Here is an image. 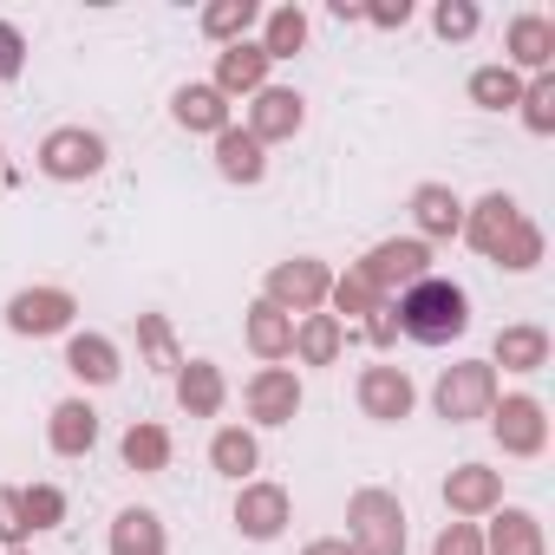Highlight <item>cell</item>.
I'll return each mask as SVG.
<instances>
[{"mask_svg":"<svg viewBox=\"0 0 555 555\" xmlns=\"http://www.w3.org/2000/svg\"><path fill=\"white\" fill-rule=\"evenodd\" d=\"M399 327L412 334V340H425V347H444V340H457L464 327H470V308H464V288H451V282H412L405 295H399Z\"/></svg>","mask_w":555,"mask_h":555,"instance_id":"6da1fadb","label":"cell"},{"mask_svg":"<svg viewBox=\"0 0 555 555\" xmlns=\"http://www.w3.org/2000/svg\"><path fill=\"white\" fill-rule=\"evenodd\" d=\"M470 242H477L483 255L509 261V268H529V261L542 255V235L522 222V209H516L509 196H483V203H477V216H470Z\"/></svg>","mask_w":555,"mask_h":555,"instance_id":"7a4b0ae2","label":"cell"},{"mask_svg":"<svg viewBox=\"0 0 555 555\" xmlns=\"http://www.w3.org/2000/svg\"><path fill=\"white\" fill-rule=\"evenodd\" d=\"M405 548V516L386 490L353 496V555H399Z\"/></svg>","mask_w":555,"mask_h":555,"instance_id":"3957f363","label":"cell"},{"mask_svg":"<svg viewBox=\"0 0 555 555\" xmlns=\"http://www.w3.org/2000/svg\"><path fill=\"white\" fill-rule=\"evenodd\" d=\"M425 268H431V248H425V242H379V248L366 255V268H360V282L386 301L392 288L425 282Z\"/></svg>","mask_w":555,"mask_h":555,"instance_id":"277c9868","label":"cell"},{"mask_svg":"<svg viewBox=\"0 0 555 555\" xmlns=\"http://www.w3.org/2000/svg\"><path fill=\"white\" fill-rule=\"evenodd\" d=\"M490 399H496V379H490V366H451L444 379H438V412L451 418V425H464V418H483L490 412Z\"/></svg>","mask_w":555,"mask_h":555,"instance_id":"5b68a950","label":"cell"},{"mask_svg":"<svg viewBox=\"0 0 555 555\" xmlns=\"http://www.w3.org/2000/svg\"><path fill=\"white\" fill-rule=\"evenodd\" d=\"M40 164H47V177H92L99 164H105V144L92 138V131H53L47 144H40Z\"/></svg>","mask_w":555,"mask_h":555,"instance_id":"8992f818","label":"cell"},{"mask_svg":"<svg viewBox=\"0 0 555 555\" xmlns=\"http://www.w3.org/2000/svg\"><path fill=\"white\" fill-rule=\"evenodd\" d=\"M295 405H301V379H295V373L268 366V373H255V379H248V412H255L261 425H288V418H295Z\"/></svg>","mask_w":555,"mask_h":555,"instance_id":"52a82bcc","label":"cell"},{"mask_svg":"<svg viewBox=\"0 0 555 555\" xmlns=\"http://www.w3.org/2000/svg\"><path fill=\"white\" fill-rule=\"evenodd\" d=\"M66 321H73V301H66L60 288L14 295V308H8V327H14V334H60Z\"/></svg>","mask_w":555,"mask_h":555,"instance_id":"ba28073f","label":"cell"},{"mask_svg":"<svg viewBox=\"0 0 555 555\" xmlns=\"http://www.w3.org/2000/svg\"><path fill=\"white\" fill-rule=\"evenodd\" d=\"M360 405H366V418H405V412H412V379H405L399 366H366Z\"/></svg>","mask_w":555,"mask_h":555,"instance_id":"9c48e42d","label":"cell"},{"mask_svg":"<svg viewBox=\"0 0 555 555\" xmlns=\"http://www.w3.org/2000/svg\"><path fill=\"white\" fill-rule=\"evenodd\" d=\"M235 522H242V535H255V542L282 535V522H288V496L274 490V483H255V490H242V503H235Z\"/></svg>","mask_w":555,"mask_h":555,"instance_id":"30bf717a","label":"cell"},{"mask_svg":"<svg viewBox=\"0 0 555 555\" xmlns=\"http://www.w3.org/2000/svg\"><path fill=\"white\" fill-rule=\"evenodd\" d=\"M268 308H282V301H295V308H314L321 295H327V268L321 261H288V268H274L268 274Z\"/></svg>","mask_w":555,"mask_h":555,"instance_id":"8fae6325","label":"cell"},{"mask_svg":"<svg viewBox=\"0 0 555 555\" xmlns=\"http://www.w3.org/2000/svg\"><path fill=\"white\" fill-rule=\"evenodd\" d=\"M496 438H503V451L535 457V451H542V405H535V399H503V412H496Z\"/></svg>","mask_w":555,"mask_h":555,"instance_id":"7c38bea8","label":"cell"},{"mask_svg":"<svg viewBox=\"0 0 555 555\" xmlns=\"http://www.w3.org/2000/svg\"><path fill=\"white\" fill-rule=\"evenodd\" d=\"M301 131V99L295 92H261L255 99V118H248V138L268 144V138H295Z\"/></svg>","mask_w":555,"mask_h":555,"instance_id":"4fadbf2b","label":"cell"},{"mask_svg":"<svg viewBox=\"0 0 555 555\" xmlns=\"http://www.w3.org/2000/svg\"><path fill=\"white\" fill-rule=\"evenodd\" d=\"M92 438H99V412L86 399H66L53 412V451L60 457H79V451H92Z\"/></svg>","mask_w":555,"mask_h":555,"instance_id":"5bb4252c","label":"cell"},{"mask_svg":"<svg viewBox=\"0 0 555 555\" xmlns=\"http://www.w3.org/2000/svg\"><path fill=\"white\" fill-rule=\"evenodd\" d=\"M261 73H268V53L248 47V40H235V47L222 53V66H216V92H255Z\"/></svg>","mask_w":555,"mask_h":555,"instance_id":"9a60e30c","label":"cell"},{"mask_svg":"<svg viewBox=\"0 0 555 555\" xmlns=\"http://www.w3.org/2000/svg\"><path fill=\"white\" fill-rule=\"evenodd\" d=\"M496 490H503V483H496V470H477V464H464V470H451V477H444V503H451V509H464V516H470V509H490V503H496Z\"/></svg>","mask_w":555,"mask_h":555,"instance_id":"2e32d148","label":"cell"},{"mask_svg":"<svg viewBox=\"0 0 555 555\" xmlns=\"http://www.w3.org/2000/svg\"><path fill=\"white\" fill-rule=\"evenodd\" d=\"M177 118H183L190 131H229V105H222L216 86H183V92H177Z\"/></svg>","mask_w":555,"mask_h":555,"instance_id":"e0dca14e","label":"cell"},{"mask_svg":"<svg viewBox=\"0 0 555 555\" xmlns=\"http://www.w3.org/2000/svg\"><path fill=\"white\" fill-rule=\"evenodd\" d=\"M216 164L229 183H255L261 177V144L248 131H216Z\"/></svg>","mask_w":555,"mask_h":555,"instance_id":"ac0fdd59","label":"cell"},{"mask_svg":"<svg viewBox=\"0 0 555 555\" xmlns=\"http://www.w3.org/2000/svg\"><path fill=\"white\" fill-rule=\"evenodd\" d=\"M490 555H542V522L522 509H503L490 529Z\"/></svg>","mask_w":555,"mask_h":555,"instance_id":"d6986e66","label":"cell"},{"mask_svg":"<svg viewBox=\"0 0 555 555\" xmlns=\"http://www.w3.org/2000/svg\"><path fill=\"white\" fill-rule=\"evenodd\" d=\"M112 555H164V529L151 509H125L112 529Z\"/></svg>","mask_w":555,"mask_h":555,"instance_id":"ffe728a7","label":"cell"},{"mask_svg":"<svg viewBox=\"0 0 555 555\" xmlns=\"http://www.w3.org/2000/svg\"><path fill=\"white\" fill-rule=\"evenodd\" d=\"M509 53H516V66H548V53H555V27L542 21V14H522L516 27H509Z\"/></svg>","mask_w":555,"mask_h":555,"instance_id":"44dd1931","label":"cell"},{"mask_svg":"<svg viewBox=\"0 0 555 555\" xmlns=\"http://www.w3.org/2000/svg\"><path fill=\"white\" fill-rule=\"evenodd\" d=\"M496 360L516 366V373H535V366L548 360V334H542V327H503V334H496Z\"/></svg>","mask_w":555,"mask_h":555,"instance_id":"7402d4cb","label":"cell"},{"mask_svg":"<svg viewBox=\"0 0 555 555\" xmlns=\"http://www.w3.org/2000/svg\"><path fill=\"white\" fill-rule=\"evenodd\" d=\"M66 366H73L79 379H92V386H105V379H118V353H112V340H99V334H86V340H73V353H66Z\"/></svg>","mask_w":555,"mask_h":555,"instance_id":"603a6c76","label":"cell"},{"mask_svg":"<svg viewBox=\"0 0 555 555\" xmlns=\"http://www.w3.org/2000/svg\"><path fill=\"white\" fill-rule=\"evenodd\" d=\"M248 340H255V353H268V360H282V353L295 347V327L282 321V308H268V301H261V308L248 314Z\"/></svg>","mask_w":555,"mask_h":555,"instance_id":"cb8c5ba5","label":"cell"},{"mask_svg":"<svg viewBox=\"0 0 555 555\" xmlns=\"http://www.w3.org/2000/svg\"><path fill=\"white\" fill-rule=\"evenodd\" d=\"M177 392H183V405H190V412H203V418L222 405V379H216V366H203V360H190V366H183Z\"/></svg>","mask_w":555,"mask_h":555,"instance_id":"d4e9b609","label":"cell"},{"mask_svg":"<svg viewBox=\"0 0 555 555\" xmlns=\"http://www.w3.org/2000/svg\"><path fill=\"white\" fill-rule=\"evenodd\" d=\"M125 464H131V470H164V464H170V438H164L157 425H131V431H125Z\"/></svg>","mask_w":555,"mask_h":555,"instance_id":"484cf974","label":"cell"},{"mask_svg":"<svg viewBox=\"0 0 555 555\" xmlns=\"http://www.w3.org/2000/svg\"><path fill=\"white\" fill-rule=\"evenodd\" d=\"M470 99H477V105H490V112H503V105H516V99H522V86H516V73H509V66H483V73L470 79Z\"/></svg>","mask_w":555,"mask_h":555,"instance_id":"4316f807","label":"cell"},{"mask_svg":"<svg viewBox=\"0 0 555 555\" xmlns=\"http://www.w3.org/2000/svg\"><path fill=\"white\" fill-rule=\"evenodd\" d=\"M418 222H425V235H451L464 216H457V196L451 190H438V183H425L418 190Z\"/></svg>","mask_w":555,"mask_h":555,"instance_id":"83f0119b","label":"cell"},{"mask_svg":"<svg viewBox=\"0 0 555 555\" xmlns=\"http://www.w3.org/2000/svg\"><path fill=\"white\" fill-rule=\"evenodd\" d=\"M308 40V21H301V8H282V14H268V60H288L295 47Z\"/></svg>","mask_w":555,"mask_h":555,"instance_id":"f1b7e54d","label":"cell"},{"mask_svg":"<svg viewBox=\"0 0 555 555\" xmlns=\"http://www.w3.org/2000/svg\"><path fill=\"white\" fill-rule=\"evenodd\" d=\"M209 457H216L222 477H242V470H255V438H248V431H216Z\"/></svg>","mask_w":555,"mask_h":555,"instance_id":"f546056e","label":"cell"},{"mask_svg":"<svg viewBox=\"0 0 555 555\" xmlns=\"http://www.w3.org/2000/svg\"><path fill=\"white\" fill-rule=\"evenodd\" d=\"M248 21H255V0H216V8L203 14V27H209L216 40H235V34H248Z\"/></svg>","mask_w":555,"mask_h":555,"instance_id":"4dcf8cb0","label":"cell"},{"mask_svg":"<svg viewBox=\"0 0 555 555\" xmlns=\"http://www.w3.org/2000/svg\"><path fill=\"white\" fill-rule=\"evenodd\" d=\"M301 353H308L314 366H327V360L340 353V321H334V314H314V321L301 327Z\"/></svg>","mask_w":555,"mask_h":555,"instance_id":"1f68e13d","label":"cell"},{"mask_svg":"<svg viewBox=\"0 0 555 555\" xmlns=\"http://www.w3.org/2000/svg\"><path fill=\"white\" fill-rule=\"evenodd\" d=\"M522 105H529V131H555V79H535Z\"/></svg>","mask_w":555,"mask_h":555,"instance_id":"d6a6232c","label":"cell"},{"mask_svg":"<svg viewBox=\"0 0 555 555\" xmlns=\"http://www.w3.org/2000/svg\"><path fill=\"white\" fill-rule=\"evenodd\" d=\"M21 503H27V529H47V522H60V509H66L60 490H47V483H40V490H21Z\"/></svg>","mask_w":555,"mask_h":555,"instance_id":"836d02e7","label":"cell"},{"mask_svg":"<svg viewBox=\"0 0 555 555\" xmlns=\"http://www.w3.org/2000/svg\"><path fill=\"white\" fill-rule=\"evenodd\" d=\"M438 34H444V40L477 34V8H470V0H444V8H438Z\"/></svg>","mask_w":555,"mask_h":555,"instance_id":"e575fe53","label":"cell"},{"mask_svg":"<svg viewBox=\"0 0 555 555\" xmlns=\"http://www.w3.org/2000/svg\"><path fill=\"white\" fill-rule=\"evenodd\" d=\"M379 308H386V301L360 282V274H347V282H340V314H379Z\"/></svg>","mask_w":555,"mask_h":555,"instance_id":"d590c367","label":"cell"},{"mask_svg":"<svg viewBox=\"0 0 555 555\" xmlns=\"http://www.w3.org/2000/svg\"><path fill=\"white\" fill-rule=\"evenodd\" d=\"M27 535V503L21 490H0V542H21Z\"/></svg>","mask_w":555,"mask_h":555,"instance_id":"8d00e7d4","label":"cell"},{"mask_svg":"<svg viewBox=\"0 0 555 555\" xmlns=\"http://www.w3.org/2000/svg\"><path fill=\"white\" fill-rule=\"evenodd\" d=\"M438 555H483V542H477L470 522H451V529L438 535Z\"/></svg>","mask_w":555,"mask_h":555,"instance_id":"74e56055","label":"cell"},{"mask_svg":"<svg viewBox=\"0 0 555 555\" xmlns=\"http://www.w3.org/2000/svg\"><path fill=\"white\" fill-rule=\"evenodd\" d=\"M21 53H27V47H21V34L0 21V79H14V73H21Z\"/></svg>","mask_w":555,"mask_h":555,"instance_id":"f35d334b","label":"cell"},{"mask_svg":"<svg viewBox=\"0 0 555 555\" xmlns=\"http://www.w3.org/2000/svg\"><path fill=\"white\" fill-rule=\"evenodd\" d=\"M144 347H151V353H157L164 366H177V353H170V334H164V321H157V314L144 321Z\"/></svg>","mask_w":555,"mask_h":555,"instance_id":"ab89813d","label":"cell"},{"mask_svg":"<svg viewBox=\"0 0 555 555\" xmlns=\"http://www.w3.org/2000/svg\"><path fill=\"white\" fill-rule=\"evenodd\" d=\"M405 14H412V8H405V0H399V8H373V21H379V27H399Z\"/></svg>","mask_w":555,"mask_h":555,"instance_id":"60d3db41","label":"cell"},{"mask_svg":"<svg viewBox=\"0 0 555 555\" xmlns=\"http://www.w3.org/2000/svg\"><path fill=\"white\" fill-rule=\"evenodd\" d=\"M308 555H353V542H314Z\"/></svg>","mask_w":555,"mask_h":555,"instance_id":"b9f144b4","label":"cell"}]
</instances>
